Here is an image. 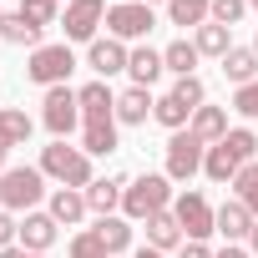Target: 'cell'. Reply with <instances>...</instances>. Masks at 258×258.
<instances>
[{"label":"cell","mask_w":258,"mask_h":258,"mask_svg":"<svg viewBox=\"0 0 258 258\" xmlns=\"http://www.w3.org/2000/svg\"><path fill=\"white\" fill-rule=\"evenodd\" d=\"M162 208H172V177H167V172H142V177L126 182V192H121V218L147 223V218L162 213Z\"/></svg>","instance_id":"1"},{"label":"cell","mask_w":258,"mask_h":258,"mask_svg":"<svg viewBox=\"0 0 258 258\" xmlns=\"http://www.w3.org/2000/svg\"><path fill=\"white\" fill-rule=\"evenodd\" d=\"M41 172H46L51 182H61V187H81V192L96 182L91 157H86L81 147H71V142H51V147H41Z\"/></svg>","instance_id":"2"},{"label":"cell","mask_w":258,"mask_h":258,"mask_svg":"<svg viewBox=\"0 0 258 258\" xmlns=\"http://www.w3.org/2000/svg\"><path fill=\"white\" fill-rule=\"evenodd\" d=\"M46 198V172L41 167H6L0 172V208L6 213H36Z\"/></svg>","instance_id":"3"},{"label":"cell","mask_w":258,"mask_h":258,"mask_svg":"<svg viewBox=\"0 0 258 258\" xmlns=\"http://www.w3.org/2000/svg\"><path fill=\"white\" fill-rule=\"evenodd\" d=\"M71 71H76V51L66 46V41H46V46H36L31 51V61H26V76L36 81V86H66L71 81Z\"/></svg>","instance_id":"4"},{"label":"cell","mask_w":258,"mask_h":258,"mask_svg":"<svg viewBox=\"0 0 258 258\" xmlns=\"http://www.w3.org/2000/svg\"><path fill=\"white\" fill-rule=\"evenodd\" d=\"M41 121H46L51 142H66L76 126H81V96H76L71 86H51V91L41 96Z\"/></svg>","instance_id":"5"},{"label":"cell","mask_w":258,"mask_h":258,"mask_svg":"<svg viewBox=\"0 0 258 258\" xmlns=\"http://www.w3.org/2000/svg\"><path fill=\"white\" fill-rule=\"evenodd\" d=\"M172 213H177L187 243H208V238L218 233V208H213L203 192H177V198H172Z\"/></svg>","instance_id":"6"},{"label":"cell","mask_w":258,"mask_h":258,"mask_svg":"<svg viewBox=\"0 0 258 258\" xmlns=\"http://www.w3.org/2000/svg\"><path fill=\"white\" fill-rule=\"evenodd\" d=\"M152 31H157V16H152V6H142V0H126V6H111L106 11V36H116L121 46L147 41Z\"/></svg>","instance_id":"7"},{"label":"cell","mask_w":258,"mask_h":258,"mask_svg":"<svg viewBox=\"0 0 258 258\" xmlns=\"http://www.w3.org/2000/svg\"><path fill=\"white\" fill-rule=\"evenodd\" d=\"M106 0H66V11H61V31H66V46L71 41H81V46H91L96 41V31L106 26Z\"/></svg>","instance_id":"8"},{"label":"cell","mask_w":258,"mask_h":258,"mask_svg":"<svg viewBox=\"0 0 258 258\" xmlns=\"http://www.w3.org/2000/svg\"><path fill=\"white\" fill-rule=\"evenodd\" d=\"M203 157H208V147L182 126V132L167 137V167H162V172H167L172 182H192V177L203 172Z\"/></svg>","instance_id":"9"},{"label":"cell","mask_w":258,"mask_h":258,"mask_svg":"<svg viewBox=\"0 0 258 258\" xmlns=\"http://www.w3.org/2000/svg\"><path fill=\"white\" fill-rule=\"evenodd\" d=\"M126 61H132V46H121L116 36H96V41L86 46V66L96 71V81H106V76L126 71Z\"/></svg>","instance_id":"10"},{"label":"cell","mask_w":258,"mask_h":258,"mask_svg":"<svg viewBox=\"0 0 258 258\" xmlns=\"http://www.w3.org/2000/svg\"><path fill=\"white\" fill-rule=\"evenodd\" d=\"M56 238H61V223H56L51 213H26V218H21V238H16V243H21L26 253H51Z\"/></svg>","instance_id":"11"},{"label":"cell","mask_w":258,"mask_h":258,"mask_svg":"<svg viewBox=\"0 0 258 258\" xmlns=\"http://www.w3.org/2000/svg\"><path fill=\"white\" fill-rule=\"evenodd\" d=\"M76 96H81V126H91V121H116V91H111L106 81H86Z\"/></svg>","instance_id":"12"},{"label":"cell","mask_w":258,"mask_h":258,"mask_svg":"<svg viewBox=\"0 0 258 258\" xmlns=\"http://www.w3.org/2000/svg\"><path fill=\"white\" fill-rule=\"evenodd\" d=\"M152 106H157L152 86H126V91H116V121H121V126H147Z\"/></svg>","instance_id":"13"},{"label":"cell","mask_w":258,"mask_h":258,"mask_svg":"<svg viewBox=\"0 0 258 258\" xmlns=\"http://www.w3.org/2000/svg\"><path fill=\"white\" fill-rule=\"evenodd\" d=\"M253 213H248V203L243 198H228L223 208H218V233H223V243H248V233H253Z\"/></svg>","instance_id":"14"},{"label":"cell","mask_w":258,"mask_h":258,"mask_svg":"<svg viewBox=\"0 0 258 258\" xmlns=\"http://www.w3.org/2000/svg\"><path fill=\"white\" fill-rule=\"evenodd\" d=\"M126 182H132V177H96L91 187H86V208L96 213V218H111L116 208H121V192H126Z\"/></svg>","instance_id":"15"},{"label":"cell","mask_w":258,"mask_h":258,"mask_svg":"<svg viewBox=\"0 0 258 258\" xmlns=\"http://www.w3.org/2000/svg\"><path fill=\"white\" fill-rule=\"evenodd\" d=\"M187 238H182V223H177V213L172 208H162V213H152L147 218V248H162V253H177Z\"/></svg>","instance_id":"16"},{"label":"cell","mask_w":258,"mask_h":258,"mask_svg":"<svg viewBox=\"0 0 258 258\" xmlns=\"http://www.w3.org/2000/svg\"><path fill=\"white\" fill-rule=\"evenodd\" d=\"M46 213H51L61 228H76L91 208H86V192H81V187H51V208H46Z\"/></svg>","instance_id":"17"},{"label":"cell","mask_w":258,"mask_h":258,"mask_svg":"<svg viewBox=\"0 0 258 258\" xmlns=\"http://www.w3.org/2000/svg\"><path fill=\"white\" fill-rule=\"evenodd\" d=\"M187 132H192L203 147H218V142L228 137V111H223V106H198L192 121H187Z\"/></svg>","instance_id":"18"},{"label":"cell","mask_w":258,"mask_h":258,"mask_svg":"<svg viewBox=\"0 0 258 258\" xmlns=\"http://www.w3.org/2000/svg\"><path fill=\"white\" fill-rule=\"evenodd\" d=\"M162 71H167L162 51H152V46H132V61H126L132 86H152V81H162Z\"/></svg>","instance_id":"19"},{"label":"cell","mask_w":258,"mask_h":258,"mask_svg":"<svg viewBox=\"0 0 258 258\" xmlns=\"http://www.w3.org/2000/svg\"><path fill=\"white\" fill-rule=\"evenodd\" d=\"M91 233L101 238V248H106L111 258L132 248V218H121V213H111V218H96V228H91Z\"/></svg>","instance_id":"20"},{"label":"cell","mask_w":258,"mask_h":258,"mask_svg":"<svg viewBox=\"0 0 258 258\" xmlns=\"http://www.w3.org/2000/svg\"><path fill=\"white\" fill-rule=\"evenodd\" d=\"M218 66H223V76H228L233 86H248V81H258V51H253V46H233V51H228Z\"/></svg>","instance_id":"21"},{"label":"cell","mask_w":258,"mask_h":258,"mask_svg":"<svg viewBox=\"0 0 258 258\" xmlns=\"http://www.w3.org/2000/svg\"><path fill=\"white\" fill-rule=\"evenodd\" d=\"M192 46H198V56L223 61V56L233 51V31H228V26H218V21H208V26H198V31H192Z\"/></svg>","instance_id":"22"},{"label":"cell","mask_w":258,"mask_h":258,"mask_svg":"<svg viewBox=\"0 0 258 258\" xmlns=\"http://www.w3.org/2000/svg\"><path fill=\"white\" fill-rule=\"evenodd\" d=\"M238 167H243V162H238L223 142H218V147H208V157H203V177H208V182H218V187H233Z\"/></svg>","instance_id":"23"},{"label":"cell","mask_w":258,"mask_h":258,"mask_svg":"<svg viewBox=\"0 0 258 258\" xmlns=\"http://www.w3.org/2000/svg\"><path fill=\"white\" fill-rule=\"evenodd\" d=\"M31 132H36V121L21 106H0V142H6V147H26Z\"/></svg>","instance_id":"24"},{"label":"cell","mask_w":258,"mask_h":258,"mask_svg":"<svg viewBox=\"0 0 258 258\" xmlns=\"http://www.w3.org/2000/svg\"><path fill=\"white\" fill-rule=\"evenodd\" d=\"M81 152H86V157H111V152H116V121H91V126H81Z\"/></svg>","instance_id":"25"},{"label":"cell","mask_w":258,"mask_h":258,"mask_svg":"<svg viewBox=\"0 0 258 258\" xmlns=\"http://www.w3.org/2000/svg\"><path fill=\"white\" fill-rule=\"evenodd\" d=\"M162 61H167L172 76H198V61H203V56H198V46H192L187 36H177L172 46H162Z\"/></svg>","instance_id":"26"},{"label":"cell","mask_w":258,"mask_h":258,"mask_svg":"<svg viewBox=\"0 0 258 258\" xmlns=\"http://www.w3.org/2000/svg\"><path fill=\"white\" fill-rule=\"evenodd\" d=\"M208 11H213V0H167V21L182 26V31L208 26Z\"/></svg>","instance_id":"27"},{"label":"cell","mask_w":258,"mask_h":258,"mask_svg":"<svg viewBox=\"0 0 258 258\" xmlns=\"http://www.w3.org/2000/svg\"><path fill=\"white\" fill-rule=\"evenodd\" d=\"M41 36H46V31H41V26H31L26 16H6V26H0V41H11V46H31V51H36V46H46Z\"/></svg>","instance_id":"28"},{"label":"cell","mask_w":258,"mask_h":258,"mask_svg":"<svg viewBox=\"0 0 258 258\" xmlns=\"http://www.w3.org/2000/svg\"><path fill=\"white\" fill-rule=\"evenodd\" d=\"M152 121H157V126H167V132H182V126L192 121V111H187L177 96H157V106H152Z\"/></svg>","instance_id":"29"},{"label":"cell","mask_w":258,"mask_h":258,"mask_svg":"<svg viewBox=\"0 0 258 258\" xmlns=\"http://www.w3.org/2000/svg\"><path fill=\"white\" fill-rule=\"evenodd\" d=\"M223 147H228L238 162H258V132H253V126H228Z\"/></svg>","instance_id":"30"},{"label":"cell","mask_w":258,"mask_h":258,"mask_svg":"<svg viewBox=\"0 0 258 258\" xmlns=\"http://www.w3.org/2000/svg\"><path fill=\"white\" fill-rule=\"evenodd\" d=\"M16 16H26L31 26H61V0H21V11Z\"/></svg>","instance_id":"31"},{"label":"cell","mask_w":258,"mask_h":258,"mask_svg":"<svg viewBox=\"0 0 258 258\" xmlns=\"http://www.w3.org/2000/svg\"><path fill=\"white\" fill-rule=\"evenodd\" d=\"M167 96H177V101H182L187 111H198V106H208V86H203V76H177Z\"/></svg>","instance_id":"32"},{"label":"cell","mask_w":258,"mask_h":258,"mask_svg":"<svg viewBox=\"0 0 258 258\" xmlns=\"http://www.w3.org/2000/svg\"><path fill=\"white\" fill-rule=\"evenodd\" d=\"M243 16H248V0H213V11H208V21H218V26H228V31H233Z\"/></svg>","instance_id":"33"},{"label":"cell","mask_w":258,"mask_h":258,"mask_svg":"<svg viewBox=\"0 0 258 258\" xmlns=\"http://www.w3.org/2000/svg\"><path fill=\"white\" fill-rule=\"evenodd\" d=\"M233 111H238L243 121H258V81H248V86H233Z\"/></svg>","instance_id":"34"},{"label":"cell","mask_w":258,"mask_h":258,"mask_svg":"<svg viewBox=\"0 0 258 258\" xmlns=\"http://www.w3.org/2000/svg\"><path fill=\"white\" fill-rule=\"evenodd\" d=\"M66 258H111V253H106V248H101V238H96V233L86 228V233H76V238H71Z\"/></svg>","instance_id":"35"},{"label":"cell","mask_w":258,"mask_h":258,"mask_svg":"<svg viewBox=\"0 0 258 258\" xmlns=\"http://www.w3.org/2000/svg\"><path fill=\"white\" fill-rule=\"evenodd\" d=\"M248 187H258V162H243L238 177H233V198H243Z\"/></svg>","instance_id":"36"},{"label":"cell","mask_w":258,"mask_h":258,"mask_svg":"<svg viewBox=\"0 0 258 258\" xmlns=\"http://www.w3.org/2000/svg\"><path fill=\"white\" fill-rule=\"evenodd\" d=\"M21 238V223H16V213H6V208H0V248H11Z\"/></svg>","instance_id":"37"},{"label":"cell","mask_w":258,"mask_h":258,"mask_svg":"<svg viewBox=\"0 0 258 258\" xmlns=\"http://www.w3.org/2000/svg\"><path fill=\"white\" fill-rule=\"evenodd\" d=\"M177 258H213V248H208V243H182Z\"/></svg>","instance_id":"38"},{"label":"cell","mask_w":258,"mask_h":258,"mask_svg":"<svg viewBox=\"0 0 258 258\" xmlns=\"http://www.w3.org/2000/svg\"><path fill=\"white\" fill-rule=\"evenodd\" d=\"M213 258H253V253H248V243H223Z\"/></svg>","instance_id":"39"},{"label":"cell","mask_w":258,"mask_h":258,"mask_svg":"<svg viewBox=\"0 0 258 258\" xmlns=\"http://www.w3.org/2000/svg\"><path fill=\"white\" fill-rule=\"evenodd\" d=\"M0 258H31V253H26L21 243H11V248H0Z\"/></svg>","instance_id":"40"},{"label":"cell","mask_w":258,"mask_h":258,"mask_svg":"<svg viewBox=\"0 0 258 258\" xmlns=\"http://www.w3.org/2000/svg\"><path fill=\"white\" fill-rule=\"evenodd\" d=\"M243 203H248V213L258 218V187H248V192H243Z\"/></svg>","instance_id":"41"},{"label":"cell","mask_w":258,"mask_h":258,"mask_svg":"<svg viewBox=\"0 0 258 258\" xmlns=\"http://www.w3.org/2000/svg\"><path fill=\"white\" fill-rule=\"evenodd\" d=\"M137 258H172V253H162V248H137Z\"/></svg>","instance_id":"42"},{"label":"cell","mask_w":258,"mask_h":258,"mask_svg":"<svg viewBox=\"0 0 258 258\" xmlns=\"http://www.w3.org/2000/svg\"><path fill=\"white\" fill-rule=\"evenodd\" d=\"M248 253H258V223H253V233H248Z\"/></svg>","instance_id":"43"},{"label":"cell","mask_w":258,"mask_h":258,"mask_svg":"<svg viewBox=\"0 0 258 258\" xmlns=\"http://www.w3.org/2000/svg\"><path fill=\"white\" fill-rule=\"evenodd\" d=\"M6 157H11V147H6V142H0V172H6Z\"/></svg>","instance_id":"44"},{"label":"cell","mask_w":258,"mask_h":258,"mask_svg":"<svg viewBox=\"0 0 258 258\" xmlns=\"http://www.w3.org/2000/svg\"><path fill=\"white\" fill-rule=\"evenodd\" d=\"M142 6H167V0H142Z\"/></svg>","instance_id":"45"},{"label":"cell","mask_w":258,"mask_h":258,"mask_svg":"<svg viewBox=\"0 0 258 258\" xmlns=\"http://www.w3.org/2000/svg\"><path fill=\"white\" fill-rule=\"evenodd\" d=\"M253 51H258V31H253Z\"/></svg>","instance_id":"46"},{"label":"cell","mask_w":258,"mask_h":258,"mask_svg":"<svg viewBox=\"0 0 258 258\" xmlns=\"http://www.w3.org/2000/svg\"><path fill=\"white\" fill-rule=\"evenodd\" d=\"M0 26H6V11H0Z\"/></svg>","instance_id":"47"},{"label":"cell","mask_w":258,"mask_h":258,"mask_svg":"<svg viewBox=\"0 0 258 258\" xmlns=\"http://www.w3.org/2000/svg\"><path fill=\"white\" fill-rule=\"evenodd\" d=\"M248 6H253V11H258V0H248Z\"/></svg>","instance_id":"48"},{"label":"cell","mask_w":258,"mask_h":258,"mask_svg":"<svg viewBox=\"0 0 258 258\" xmlns=\"http://www.w3.org/2000/svg\"><path fill=\"white\" fill-rule=\"evenodd\" d=\"M31 258H46V253H31Z\"/></svg>","instance_id":"49"}]
</instances>
